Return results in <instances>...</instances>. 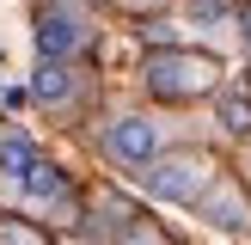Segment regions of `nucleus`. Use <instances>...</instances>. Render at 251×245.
I'll return each instance as SVG.
<instances>
[{
    "label": "nucleus",
    "instance_id": "1",
    "mask_svg": "<svg viewBox=\"0 0 251 245\" xmlns=\"http://www.w3.org/2000/svg\"><path fill=\"white\" fill-rule=\"evenodd\" d=\"M215 80H221L215 55H196V49H166V55L147 61V86L159 98H202Z\"/></svg>",
    "mask_w": 251,
    "mask_h": 245
},
{
    "label": "nucleus",
    "instance_id": "2",
    "mask_svg": "<svg viewBox=\"0 0 251 245\" xmlns=\"http://www.w3.org/2000/svg\"><path fill=\"white\" fill-rule=\"evenodd\" d=\"M208 184H215V166L202 153H166L147 172V196H159V202H196Z\"/></svg>",
    "mask_w": 251,
    "mask_h": 245
},
{
    "label": "nucleus",
    "instance_id": "3",
    "mask_svg": "<svg viewBox=\"0 0 251 245\" xmlns=\"http://www.w3.org/2000/svg\"><path fill=\"white\" fill-rule=\"evenodd\" d=\"M104 153L117 159V166H153L159 159V129L147 117H117L104 129Z\"/></svg>",
    "mask_w": 251,
    "mask_h": 245
},
{
    "label": "nucleus",
    "instance_id": "4",
    "mask_svg": "<svg viewBox=\"0 0 251 245\" xmlns=\"http://www.w3.org/2000/svg\"><path fill=\"white\" fill-rule=\"evenodd\" d=\"M86 43V19L68 6H43L37 12V55L43 61H68L74 49Z\"/></svg>",
    "mask_w": 251,
    "mask_h": 245
},
{
    "label": "nucleus",
    "instance_id": "5",
    "mask_svg": "<svg viewBox=\"0 0 251 245\" xmlns=\"http://www.w3.org/2000/svg\"><path fill=\"white\" fill-rule=\"evenodd\" d=\"M202 215H208V227H221V233H245V227H251V215H245V196L233 190V184H208V202H202Z\"/></svg>",
    "mask_w": 251,
    "mask_h": 245
},
{
    "label": "nucleus",
    "instance_id": "6",
    "mask_svg": "<svg viewBox=\"0 0 251 245\" xmlns=\"http://www.w3.org/2000/svg\"><path fill=\"white\" fill-rule=\"evenodd\" d=\"M19 196H25V202H55V196H68V178H61V166L37 159V166L19 178Z\"/></svg>",
    "mask_w": 251,
    "mask_h": 245
},
{
    "label": "nucleus",
    "instance_id": "7",
    "mask_svg": "<svg viewBox=\"0 0 251 245\" xmlns=\"http://www.w3.org/2000/svg\"><path fill=\"white\" fill-rule=\"evenodd\" d=\"M37 166V147H31V135H0V172H6V178H25V172Z\"/></svg>",
    "mask_w": 251,
    "mask_h": 245
},
{
    "label": "nucleus",
    "instance_id": "8",
    "mask_svg": "<svg viewBox=\"0 0 251 245\" xmlns=\"http://www.w3.org/2000/svg\"><path fill=\"white\" fill-rule=\"evenodd\" d=\"M31 92L43 98V104H61V98L74 92V74H68V61H43V68H37V80H31Z\"/></svg>",
    "mask_w": 251,
    "mask_h": 245
},
{
    "label": "nucleus",
    "instance_id": "9",
    "mask_svg": "<svg viewBox=\"0 0 251 245\" xmlns=\"http://www.w3.org/2000/svg\"><path fill=\"white\" fill-rule=\"evenodd\" d=\"M221 122H227V129H251V98H245V92H233L227 104H221Z\"/></svg>",
    "mask_w": 251,
    "mask_h": 245
},
{
    "label": "nucleus",
    "instance_id": "10",
    "mask_svg": "<svg viewBox=\"0 0 251 245\" xmlns=\"http://www.w3.org/2000/svg\"><path fill=\"white\" fill-rule=\"evenodd\" d=\"M0 245H43L37 233H25V227H0Z\"/></svg>",
    "mask_w": 251,
    "mask_h": 245
},
{
    "label": "nucleus",
    "instance_id": "11",
    "mask_svg": "<svg viewBox=\"0 0 251 245\" xmlns=\"http://www.w3.org/2000/svg\"><path fill=\"white\" fill-rule=\"evenodd\" d=\"M123 245H166V239H159V233H147V227H135V233H129Z\"/></svg>",
    "mask_w": 251,
    "mask_h": 245
}]
</instances>
